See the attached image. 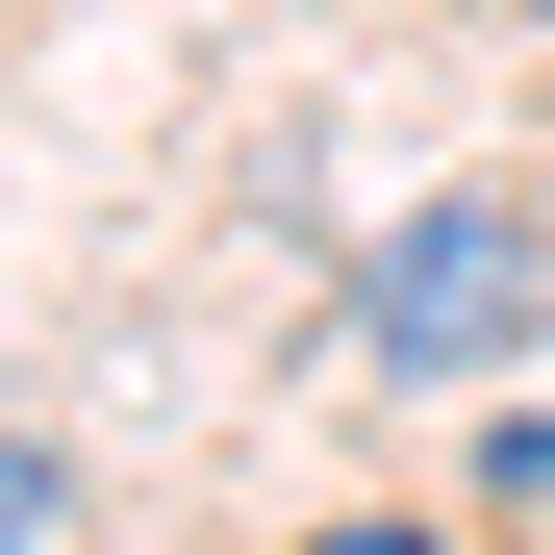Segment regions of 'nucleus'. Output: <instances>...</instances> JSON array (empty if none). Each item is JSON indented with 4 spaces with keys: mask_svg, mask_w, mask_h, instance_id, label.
Returning <instances> with one entry per match:
<instances>
[{
    "mask_svg": "<svg viewBox=\"0 0 555 555\" xmlns=\"http://www.w3.org/2000/svg\"><path fill=\"white\" fill-rule=\"evenodd\" d=\"M530 328H555V253H530L505 177L480 203H404L379 253H353V353H379V379H505Z\"/></svg>",
    "mask_w": 555,
    "mask_h": 555,
    "instance_id": "nucleus-1",
    "label": "nucleus"
},
{
    "mask_svg": "<svg viewBox=\"0 0 555 555\" xmlns=\"http://www.w3.org/2000/svg\"><path fill=\"white\" fill-rule=\"evenodd\" d=\"M51 530H76V454H51V429H0V555H51Z\"/></svg>",
    "mask_w": 555,
    "mask_h": 555,
    "instance_id": "nucleus-2",
    "label": "nucleus"
},
{
    "mask_svg": "<svg viewBox=\"0 0 555 555\" xmlns=\"http://www.w3.org/2000/svg\"><path fill=\"white\" fill-rule=\"evenodd\" d=\"M304 555H454V530H404V505H353V530H304Z\"/></svg>",
    "mask_w": 555,
    "mask_h": 555,
    "instance_id": "nucleus-3",
    "label": "nucleus"
}]
</instances>
